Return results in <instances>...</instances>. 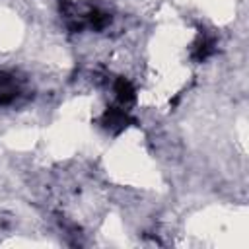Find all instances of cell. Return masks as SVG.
Segmentation results:
<instances>
[{
  "mask_svg": "<svg viewBox=\"0 0 249 249\" xmlns=\"http://www.w3.org/2000/svg\"><path fill=\"white\" fill-rule=\"evenodd\" d=\"M99 123H101V126H103V128H107L109 132L117 134V132L124 130L128 124H132V123H134V119L128 115V111H126L124 107L115 105V107H107V109L103 111V115H101Z\"/></svg>",
  "mask_w": 249,
  "mask_h": 249,
  "instance_id": "6da1fadb",
  "label": "cell"
},
{
  "mask_svg": "<svg viewBox=\"0 0 249 249\" xmlns=\"http://www.w3.org/2000/svg\"><path fill=\"white\" fill-rule=\"evenodd\" d=\"M113 93H115V99H117V103L121 107H126V105H130L136 99V89H134L132 82L128 78H124V76L115 78V82H113Z\"/></svg>",
  "mask_w": 249,
  "mask_h": 249,
  "instance_id": "7a4b0ae2",
  "label": "cell"
},
{
  "mask_svg": "<svg viewBox=\"0 0 249 249\" xmlns=\"http://www.w3.org/2000/svg\"><path fill=\"white\" fill-rule=\"evenodd\" d=\"M18 95H19L18 80L8 72H0V105L14 103Z\"/></svg>",
  "mask_w": 249,
  "mask_h": 249,
  "instance_id": "3957f363",
  "label": "cell"
},
{
  "mask_svg": "<svg viewBox=\"0 0 249 249\" xmlns=\"http://www.w3.org/2000/svg\"><path fill=\"white\" fill-rule=\"evenodd\" d=\"M214 51H216V37H214V35H208V33H202V35L195 41L191 56H193V60L202 62V60H206L210 54H214Z\"/></svg>",
  "mask_w": 249,
  "mask_h": 249,
  "instance_id": "277c9868",
  "label": "cell"
}]
</instances>
